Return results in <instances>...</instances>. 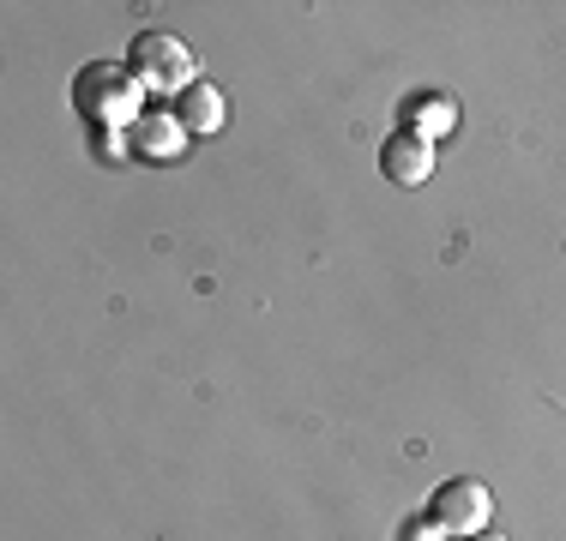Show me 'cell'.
Returning <instances> with one entry per match:
<instances>
[{"instance_id":"6da1fadb","label":"cell","mask_w":566,"mask_h":541,"mask_svg":"<svg viewBox=\"0 0 566 541\" xmlns=\"http://www.w3.org/2000/svg\"><path fill=\"white\" fill-rule=\"evenodd\" d=\"M73 108L91 120V127H120L127 132L133 120L145 115V85L133 78L127 61H85L73 73Z\"/></svg>"},{"instance_id":"7a4b0ae2","label":"cell","mask_w":566,"mask_h":541,"mask_svg":"<svg viewBox=\"0 0 566 541\" xmlns=\"http://www.w3.org/2000/svg\"><path fill=\"white\" fill-rule=\"evenodd\" d=\"M127 66H133V78L145 85V97L181 103L187 91L199 85V54L187 49L175 31H139L127 43Z\"/></svg>"},{"instance_id":"3957f363","label":"cell","mask_w":566,"mask_h":541,"mask_svg":"<svg viewBox=\"0 0 566 541\" xmlns=\"http://www.w3.org/2000/svg\"><path fill=\"white\" fill-rule=\"evenodd\" d=\"M428 518H434L452 541L482 535V530H489V518H494V494H489L476 476H452V481L434 487V499H428Z\"/></svg>"},{"instance_id":"277c9868","label":"cell","mask_w":566,"mask_h":541,"mask_svg":"<svg viewBox=\"0 0 566 541\" xmlns=\"http://www.w3.org/2000/svg\"><path fill=\"white\" fill-rule=\"evenodd\" d=\"M127 139H133V157H145V162H181L193 132L181 127L175 108H145V115L127 127Z\"/></svg>"},{"instance_id":"5b68a950","label":"cell","mask_w":566,"mask_h":541,"mask_svg":"<svg viewBox=\"0 0 566 541\" xmlns=\"http://www.w3.org/2000/svg\"><path fill=\"white\" fill-rule=\"evenodd\" d=\"M380 174L392 187H422L428 174H434V145L422 139V132H386V145H380Z\"/></svg>"},{"instance_id":"8992f818","label":"cell","mask_w":566,"mask_h":541,"mask_svg":"<svg viewBox=\"0 0 566 541\" xmlns=\"http://www.w3.org/2000/svg\"><path fill=\"white\" fill-rule=\"evenodd\" d=\"M398 120H403V132H422V139L434 145L458 127V97H447V91H410L398 108Z\"/></svg>"},{"instance_id":"52a82bcc","label":"cell","mask_w":566,"mask_h":541,"mask_svg":"<svg viewBox=\"0 0 566 541\" xmlns=\"http://www.w3.org/2000/svg\"><path fill=\"white\" fill-rule=\"evenodd\" d=\"M175 115H181V127L187 132H223V120H229V97L211 78H199L193 91H187L181 103H175Z\"/></svg>"},{"instance_id":"ba28073f","label":"cell","mask_w":566,"mask_h":541,"mask_svg":"<svg viewBox=\"0 0 566 541\" xmlns=\"http://www.w3.org/2000/svg\"><path fill=\"white\" fill-rule=\"evenodd\" d=\"M97 151H103V162H127V157H133V139H127L120 127H103V132H97Z\"/></svg>"},{"instance_id":"9c48e42d","label":"cell","mask_w":566,"mask_h":541,"mask_svg":"<svg viewBox=\"0 0 566 541\" xmlns=\"http://www.w3.org/2000/svg\"><path fill=\"white\" fill-rule=\"evenodd\" d=\"M410 541H447V530H440V523L428 518V523H410Z\"/></svg>"},{"instance_id":"30bf717a","label":"cell","mask_w":566,"mask_h":541,"mask_svg":"<svg viewBox=\"0 0 566 541\" xmlns=\"http://www.w3.org/2000/svg\"><path fill=\"white\" fill-rule=\"evenodd\" d=\"M464 541H506L501 530H482V535H464Z\"/></svg>"}]
</instances>
